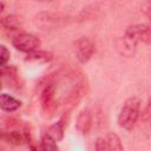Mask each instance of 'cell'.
Returning <instances> with one entry per match:
<instances>
[{"mask_svg": "<svg viewBox=\"0 0 151 151\" xmlns=\"http://www.w3.org/2000/svg\"><path fill=\"white\" fill-rule=\"evenodd\" d=\"M140 106H142V100L138 97L127 98L119 111L117 118L118 125L124 130L133 129L140 116Z\"/></svg>", "mask_w": 151, "mask_h": 151, "instance_id": "1", "label": "cell"}, {"mask_svg": "<svg viewBox=\"0 0 151 151\" xmlns=\"http://www.w3.org/2000/svg\"><path fill=\"white\" fill-rule=\"evenodd\" d=\"M68 21H70L68 17L60 13H52V12H40L34 17V24L45 31L60 28L67 25Z\"/></svg>", "mask_w": 151, "mask_h": 151, "instance_id": "2", "label": "cell"}, {"mask_svg": "<svg viewBox=\"0 0 151 151\" xmlns=\"http://www.w3.org/2000/svg\"><path fill=\"white\" fill-rule=\"evenodd\" d=\"M41 110L46 117H52L58 110V100L55 98V87L52 84H48L44 87L40 94Z\"/></svg>", "mask_w": 151, "mask_h": 151, "instance_id": "3", "label": "cell"}, {"mask_svg": "<svg viewBox=\"0 0 151 151\" xmlns=\"http://www.w3.org/2000/svg\"><path fill=\"white\" fill-rule=\"evenodd\" d=\"M12 45L20 52H32L34 50H38L41 45V41L38 37L31 33H20L15 35L12 40Z\"/></svg>", "mask_w": 151, "mask_h": 151, "instance_id": "4", "label": "cell"}, {"mask_svg": "<svg viewBox=\"0 0 151 151\" xmlns=\"http://www.w3.org/2000/svg\"><path fill=\"white\" fill-rule=\"evenodd\" d=\"M125 37L130 38L132 41H134L137 45L139 42L149 44L151 40V29L149 25L145 24H136L131 25L125 29Z\"/></svg>", "mask_w": 151, "mask_h": 151, "instance_id": "5", "label": "cell"}, {"mask_svg": "<svg viewBox=\"0 0 151 151\" xmlns=\"http://www.w3.org/2000/svg\"><path fill=\"white\" fill-rule=\"evenodd\" d=\"M74 52L77 60L80 64H86L94 53V44L91 39L83 37L76 41Z\"/></svg>", "mask_w": 151, "mask_h": 151, "instance_id": "6", "label": "cell"}, {"mask_svg": "<svg viewBox=\"0 0 151 151\" xmlns=\"http://www.w3.org/2000/svg\"><path fill=\"white\" fill-rule=\"evenodd\" d=\"M92 113L88 109L81 110L77 117V122H76V129L79 133L81 134H86L90 132L91 127H92Z\"/></svg>", "mask_w": 151, "mask_h": 151, "instance_id": "7", "label": "cell"}, {"mask_svg": "<svg viewBox=\"0 0 151 151\" xmlns=\"http://www.w3.org/2000/svg\"><path fill=\"white\" fill-rule=\"evenodd\" d=\"M136 48L137 44L125 35L116 40V50L124 57H132L136 52Z\"/></svg>", "mask_w": 151, "mask_h": 151, "instance_id": "8", "label": "cell"}, {"mask_svg": "<svg viewBox=\"0 0 151 151\" xmlns=\"http://www.w3.org/2000/svg\"><path fill=\"white\" fill-rule=\"evenodd\" d=\"M21 106V101L18 100L17 98L7 94V93H1L0 94V109L6 111V112H13L17 111Z\"/></svg>", "mask_w": 151, "mask_h": 151, "instance_id": "9", "label": "cell"}, {"mask_svg": "<svg viewBox=\"0 0 151 151\" xmlns=\"http://www.w3.org/2000/svg\"><path fill=\"white\" fill-rule=\"evenodd\" d=\"M1 139L6 140L12 145H21L25 142H27V136L25 132L21 131H9V132H4Z\"/></svg>", "mask_w": 151, "mask_h": 151, "instance_id": "10", "label": "cell"}, {"mask_svg": "<svg viewBox=\"0 0 151 151\" xmlns=\"http://www.w3.org/2000/svg\"><path fill=\"white\" fill-rule=\"evenodd\" d=\"M0 25L7 29H19L22 27L24 21L21 19V17L15 15V14H11V15H6V17L1 18Z\"/></svg>", "mask_w": 151, "mask_h": 151, "instance_id": "11", "label": "cell"}, {"mask_svg": "<svg viewBox=\"0 0 151 151\" xmlns=\"http://www.w3.org/2000/svg\"><path fill=\"white\" fill-rule=\"evenodd\" d=\"M55 142H60L64 138V132H65V122L64 118H61L60 120H58L57 123H54L53 125H51L47 131H46Z\"/></svg>", "mask_w": 151, "mask_h": 151, "instance_id": "12", "label": "cell"}, {"mask_svg": "<svg viewBox=\"0 0 151 151\" xmlns=\"http://www.w3.org/2000/svg\"><path fill=\"white\" fill-rule=\"evenodd\" d=\"M53 55L51 52H47V51H41V50H34L32 52H28L27 53V58L26 60L27 61H38V63H46V61H50L52 60Z\"/></svg>", "mask_w": 151, "mask_h": 151, "instance_id": "13", "label": "cell"}, {"mask_svg": "<svg viewBox=\"0 0 151 151\" xmlns=\"http://www.w3.org/2000/svg\"><path fill=\"white\" fill-rule=\"evenodd\" d=\"M39 147L41 150H45V151H54V150H58L57 142L47 132H42L41 133V137H40V146Z\"/></svg>", "mask_w": 151, "mask_h": 151, "instance_id": "14", "label": "cell"}, {"mask_svg": "<svg viewBox=\"0 0 151 151\" xmlns=\"http://www.w3.org/2000/svg\"><path fill=\"white\" fill-rule=\"evenodd\" d=\"M106 140H107V145H109V150H113V151H120L123 150V144L120 142V138L116 134V133H109L105 136Z\"/></svg>", "mask_w": 151, "mask_h": 151, "instance_id": "15", "label": "cell"}, {"mask_svg": "<svg viewBox=\"0 0 151 151\" xmlns=\"http://www.w3.org/2000/svg\"><path fill=\"white\" fill-rule=\"evenodd\" d=\"M9 57H11L9 50L5 45H0V67L6 65V63L9 60Z\"/></svg>", "mask_w": 151, "mask_h": 151, "instance_id": "16", "label": "cell"}, {"mask_svg": "<svg viewBox=\"0 0 151 151\" xmlns=\"http://www.w3.org/2000/svg\"><path fill=\"white\" fill-rule=\"evenodd\" d=\"M94 149L97 151H107L109 150V145H107L106 137H99V138H97L96 144H94Z\"/></svg>", "mask_w": 151, "mask_h": 151, "instance_id": "17", "label": "cell"}, {"mask_svg": "<svg viewBox=\"0 0 151 151\" xmlns=\"http://www.w3.org/2000/svg\"><path fill=\"white\" fill-rule=\"evenodd\" d=\"M150 9H151V5H150V1L149 0H146V2L142 6V12L147 17V18H150Z\"/></svg>", "mask_w": 151, "mask_h": 151, "instance_id": "18", "label": "cell"}, {"mask_svg": "<svg viewBox=\"0 0 151 151\" xmlns=\"http://www.w3.org/2000/svg\"><path fill=\"white\" fill-rule=\"evenodd\" d=\"M143 118H144L145 120H149V118H150V101L147 103V105H146V107H145V111H144Z\"/></svg>", "mask_w": 151, "mask_h": 151, "instance_id": "19", "label": "cell"}, {"mask_svg": "<svg viewBox=\"0 0 151 151\" xmlns=\"http://www.w3.org/2000/svg\"><path fill=\"white\" fill-rule=\"evenodd\" d=\"M4 9H5V5H4V2H1V1H0V13H1Z\"/></svg>", "mask_w": 151, "mask_h": 151, "instance_id": "20", "label": "cell"}, {"mask_svg": "<svg viewBox=\"0 0 151 151\" xmlns=\"http://www.w3.org/2000/svg\"><path fill=\"white\" fill-rule=\"evenodd\" d=\"M37 1H41V2H46V1H53V0H37Z\"/></svg>", "mask_w": 151, "mask_h": 151, "instance_id": "21", "label": "cell"}, {"mask_svg": "<svg viewBox=\"0 0 151 151\" xmlns=\"http://www.w3.org/2000/svg\"><path fill=\"white\" fill-rule=\"evenodd\" d=\"M2 134H4V132H2V131H1V130H0V139H1V138H2Z\"/></svg>", "mask_w": 151, "mask_h": 151, "instance_id": "22", "label": "cell"}, {"mask_svg": "<svg viewBox=\"0 0 151 151\" xmlns=\"http://www.w3.org/2000/svg\"><path fill=\"white\" fill-rule=\"evenodd\" d=\"M1 87H2V85H1V77H0V90H1Z\"/></svg>", "mask_w": 151, "mask_h": 151, "instance_id": "23", "label": "cell"}]
</instances>
